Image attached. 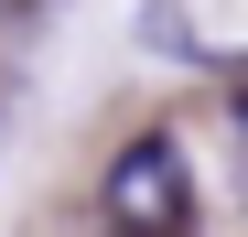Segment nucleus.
I'll return each instance as SVG.
<instances>
[{
    "mask_svg": "<svg viewBox=\"0 0 248 237\" xmlns=\"http://www.w3.org/2000/svg\"><path fill=\"white\" fill-rule=\"evenodd\" d=\"M22 11H44V0H0V22H22Z\"/></svg>",
    "mask_w": 248,
    "mask_h": 237,
    "instance_id": "nucleus-2",
    "label": "nucleus"
},
{
    "mask_svg": "<svg viewBox=\"0 0 248 237\" xmlns=\"http://www.w3.org/2000/svg\"><path fill=\"white\" fill-rule=\"evenodd\" d=\"M97 205H108V226H119V237H184V216H194V173H184V140H173V130H140V140L108 162Z\"/></svg>",
    "mask_w": 248,
    "mask_h": 237,
    "instance_id": "nucleus-1",
    "label": "nucleus"
},
{
    "mask_svg": "<svg viewBox=\"0 0 248 237\" xmlns=\"http://www.w3.org/2000/svg\"><path fill=\"white\" fill-rule=\"evenodd\" d=\"M237 140H248V87H237Z\"/></svg>",
    "mask_w": 248,
    "mask_h": 237,
    "instance_id": "nucleus-3",
    "label": "nucleus"
}]
</instances>
